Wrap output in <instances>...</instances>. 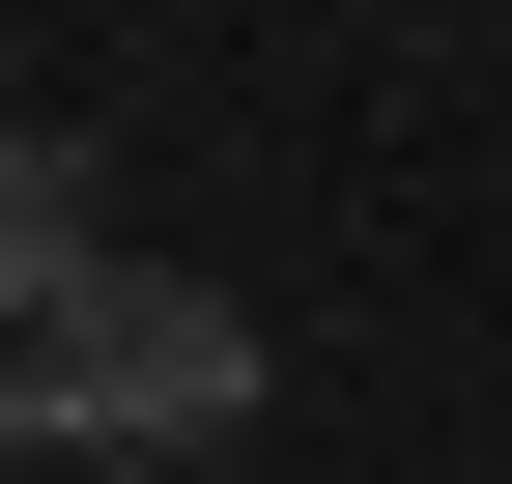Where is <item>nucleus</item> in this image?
<instances>
[{
  "label": "nucleus",
  "instance_id": "7ed1b4c3",
  "mask_svg": "<svg viewBox=\"0 0 512 484\" xmlns=\"http://www.w3.org/2000/svg\"><path fill=\"white\" fill-rule=\"evenodd\" d=\"M0 456H29V371H0Z\"/></svg>",
  "mask_w": 512,
  "mask_h": 484
},
{
  "label": "nucleus",
  "instance_id": "f03ea898",
  "mask_svg": "<svg viewBox=\"0 0 512 484\" xmlns=\"http://www.w3.org/2000/svg\"><path fill=\"white\" fill-rule=\"evenodd\" d=\"M86 257H114V228H86V143H0V342H29Z\"/></svg>",
  "mask_w": 512,
  "mask_h": 484
},
{
  "label": "nucleus",
  "instance_id": "f257e3e1",
  "mask_svg": "<svg viewBox=\"0 0 512 484\" xmlns=\"http://www.w3.org/2000/svg\"><path fill=\"white\" fill-rule=\"evenodd\" d=\"M0 371H29L57 456H228V428H256V314H228V285H143V257H86Z\"/></svg>",
  "mask_w": 512,
  "mask_h": 484
}]
</instances>
